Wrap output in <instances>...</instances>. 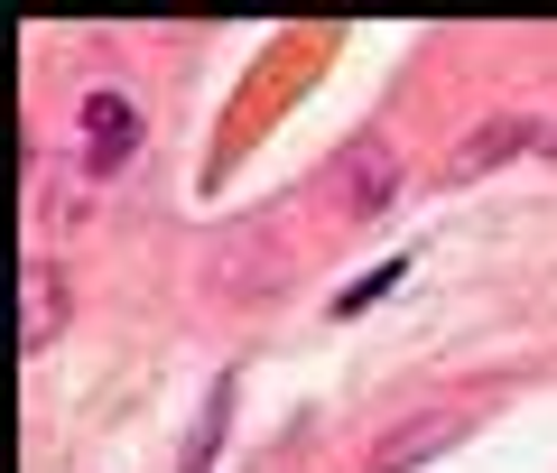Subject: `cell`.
I'll return each instance as SVG.
<instances>
[{"label": "cell", "mask_w": 557, "mask_h": 473, "mask_svg": "<svg viewBox=\"0 0 557 473\" xmlns=\"http://www.w3.org/2000/svg\"><path fill=\"white\" fill-rule=\"evenodd\" d=\"M205 278H214L223 297H260L270 278H288V241H278L270 223H242V233H214V251H205Z\"/></svg>", "instance_id": "cell-1"}, {"label": "cell", "mask_w": 557, "mask_h": 473, "mask_svg": "<svg viewBox=\"0 0 557 473\" xmlns=\"http://www.w3.org/2000/svg\"><path fill=\"white\" fill-rule=\"evenodd\" d=\"M325 177H335L344 214H391V196H399V149H391V139H344Z\"/></svg>", "instance_id": "cell-2"}, {"label": "cell", "mask_w": 557, "mask_h": 473, "mask_svg": "<svg viewBox=\"0 0 557 473\" xmlns=\"http://www.w3.org/2000/svg\"><path fill=\"white\" fill-rule=\"evenodd\" d=\"M539 121H520V112H493V121H474V130L456 139V158H446V186H474V177H493L502 158H530L539 149Z\"/></svg>", "instance_id": "cell-3"}, {"label": "cell", "mask_w": 557, "mask_h": 473, "mask_svg": "<svg viewBox=\"0 0 557 473\" xmlns=\"http://www.w3.org/2000/svg\"><path fill=\"white\" fill-rule=\"evenodd\" d=\"M446 446H465V409H418V418H399V427L372 446V473H418Z\"/></svg>", "instance_id": "cell-4"}, {"label": "cell", "mask_w": 557, "mask_h": 473, "mask_svg": "<svg viewBox=\"0 0 557 473\" xmlns=\"http://www.w3.org/2000/svg\"><path fill=\"white\" fill-rule=\"evenodd\" d=\"M75 130H84V167H94V177H112L121 158L139 149V112H131V102H121V94H84Z\"/></svg>", "instance_id": "cell-5"}, {"label": "cell", "mask_w": 557, "mask_h": 473, "mask_svg": "<svg viewBox=\"0 0 557 473\" xmlns=\"http://www.w3.org/2000/svg\"><path fill=\"white\" fill-rule=\"evenodd\" d=\"M57 325H65V278H57V260L28 251L20 260V353H47Z\"/></svg>", "instance_id": "cell-6"}, {"label": "cell", "mask_w": 557, "mask_h": 473, "mask_svg": "<svg viewBox=\"0 0 557 473\" xmlns=\"http://www.w3.org/2000/svg\"><path fill=\"white\" fill-rule=\"evenodd\" d=\"M223 427H233V381H214V390H205V409H196V436H186V455H177V473H205V464H214V446H223Z\"/></svg>", "instance_id": "cell-7"}, {"label": "cell", "mask_w": 557, "mask_h": 473, "mask_svg": "<svg viewBox=\"0 0 557 473\" xmlns=\"http://www.w3.org/2000/svg\"><path fill=\"white\" fill-rule=\"evenodd\" d=\"M399 278H409V260H381V270L362 278V288H344V297H335V315H362V307H381V297H391Z\"/></svg>", "instance_id": "cell-8"}]
</instances>
